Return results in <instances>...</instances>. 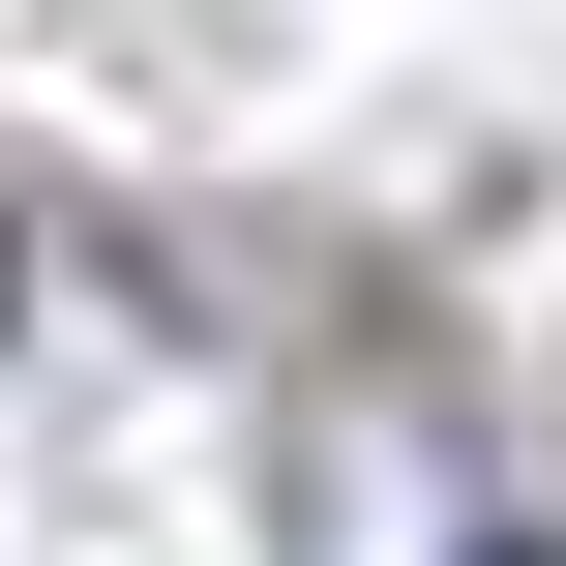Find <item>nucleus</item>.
<instances>
[{"mask_svg":"<svg viewBox=\"0 0 566 566\" xmlns=\"http://www.w3.org/2000/svg\"><path fill=\"white\" fill-rule=\"evenodd\" d=\"M507 566H537V537H507Z\"/></svg>","mask_w":566,"mask_h":566,"instance_id":"f257e3e1","label":"nucleus"}]
</instances>
